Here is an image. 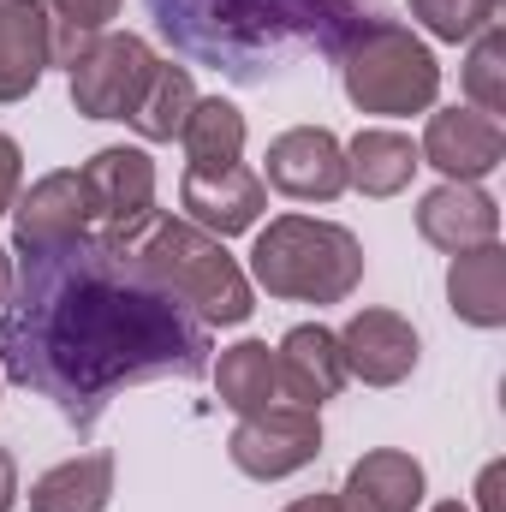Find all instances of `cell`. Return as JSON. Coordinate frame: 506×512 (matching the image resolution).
Listing matches in <instances>:
<instances>
[{
	"label": "cell",
	"instance_id": "6da1fadb",
	"mask_svg": "<svg viewBox=\"0 0 506 512\" xmlns=\"http://www.w3.org/2000/svg\"><path fill=\"white\" fill-rule=\"evenodd\" d=\"M18 256L0 310V376L42 393L78 435H90L126 387L209 376V322H197L131 245L78 233Z\"/></svg>",
	"mask_w": 506,
	"mask_h": 512
},
{
	"label": "cell",
	"instance_id": "7a4b0ae2",
	"mask_svg": "<svg viewBox=\"0 0 506 512\" xmlns=\"http://www.w3.org/2000/svg\"><path fill=\"white\" fill-rule=\"evenodd\" d=\"M143 6L173 54L221 72L227 84H268L304 48H328L334 30L358 18V0H143Z\"/></svg>",
	"mask_w": 506,
	"mask_h": 512
},
{
	"label": "cell",
	"instance_id": "3957f363",
	"mask_svg": "<svg viewBox=\"0 0 506 512\" xmlns=\"http://www.w3.org/2000/svg\"><path fill=\"white\" fill-rule=\"evenodd\" d=\"M322 54L340 66V84H346L352 108H364V114H393V120L399 114H429L435 96H441L435 54L399 18L358 12L352 24L334 30V42Z\"/></svg>",
	"mask_w": 506,
	"mask_h": 512
},
{
	"label": "cell",
	"instance_id": "277c9868",
	"mask_svg": "<svg viewBox=\"0 0 506 512\" xmlns=\"http://www.w3.org/2000/svg\"><path fill=\"white\" fill-rule=\"evenodd\" d=\"M131 251L149 262V274L209 328H239L256 310L245 268L227 256V245L203 227H191L185 215H149V227L131 239Z\"/></svg>",
	"mask_w": 506,
	"mask_h": 512
},
{
	"label": "cell",
	"instance_id": "5b68a950",
	"mask_svg": "<svg viewBox=\"0 0 506 512\" xmlns=\"http://www.w3.org/2000/svg\"><path fill=\"white\" fill-rule=\"evenodd\" d=\"M251 274L268 298L292 304H346L364 280V245L340 221L280 215L256 233Z\"/></svg>",
	"mask_w": 506,
	"mask_h": 512
},
{
	"label": "cell",
	"instance_id": "8992f818",
	"mask_svg": "<svg viewBox=\"0 0 506 512\" xmlns=\"http://www.w3.org/2000/svg\"><path fill=\"white\" fill-rule=\"evenodd\" d=\"M155 78V54L131 30H102L72 66V102L84 120H131Z\"/></svg>",
	"mask_w": 506,
	"mask_h": 512
},
{
	"label": "cell",
	"instance_id": "52a82bcc",
	"mask_svg": "<svg viewBox=\"0 0 506 512\" xmlns=\"http://www.w3.org/2000/svg\"><path fill=\"white\" fill-rule=\"evenodd\" d=\"M78 179H84V197H90V233L131 245L149 227V215H155V161L143 149L108 143L78 167Z\"/></svg>",
	"mask_w": 506,
	"mask_h": 512
},
{
	"label": "cell",
	"instance_id": "ba28073f",
	"mask_svg": "<svg viewBox=\"0 0 506 512\" xmlns=\"http://www.w3.org/2000/svg\"><path fill=\"white\" fill-rule=\"evenodd\" d=\"M227 453H233V465H239L245 477L280 483V477L304 471V465L322 453V423H316V411H304V405H274V411L239 417Z\"/></svg>",
	"mask_w": 506,
	"mask_h": 512
},
{
	"label": "cell",
	"instance_id": "9c48e42d",
	"mask_svg": "<svg viewBox=\"0 0 506 512\" xmlns=\"http://www.w3.org/2000/svg\"><path fill=\"white\" fill-rule=\"evenodd\" d=\"M292 203H334L346 191V143L322 126H292L268 143V179Z\"/></svg>",
	"mask_w": 506,
	"mask_h": 512
},
{
	"label": "cell",
	"instance_id": "30bf717a",
	"mask_svg": "<svg viewBox=\"0 0 506 512\" xmlns=\"http://www.w3.org/2000/svg\"><path fill=\"white\" fill-rule=\"evenodd\" d=\"M417 155H423V167L447 173V185H477L506 161V131L495 114L441 108V114H429V131H423Z\"/></svg>",
	"mask_w": 506,
	"mask_h": 512
},
{
	"label": "cell",
	"instance_id": "8fae6325",
	"mask_svg": "<svg viewBox=\"0 0 506 512\" xmlns=\"http://www.w3.org/2000/svg\"><path fill=\"white\" fill-rule=\"evenodd\" d=\"M179 203H185V221L215 233V239H233V233H251L268 209V185L256 179L245 161L221 167V173H191L185 167V185H179Z\"/></svg>",
	"mask_w": 506,
	"mask_h": 512
},
{
	"label": "cell",
	"instance_id": "7c38bea8",
	"mask_svg": "<svg viewBox=\"0 0 506 512\" xmlns=\"http://www.w3.org/2000/svg\"><path fill=\"white\" fill-rule=\"evenodd\" d=\"M340 352H346V376H358L370 387H399L423 358L417 328L399 310H358L340 334Z\"/></svg>",
	"mask_w": 506,
	"mask_h": 512
},
{
	"label": "cell",
	"instance_id": "4fadbf2b",
	"mask_svg": "<svg viewBox=\"0 0 506 512\" xmlns=\"http://www.w3.org/2000/svg\"><path fill=\"white\" fill-rule=\"evenodd\" d=\"M78 233H90V197H84L78 167L36 179V185L12 203V245H18V251L60 245V239H78Z\"/></svg>",
	"mask_w": 506,
	"mask_h": 512
},
{
	"label": "cell",
	"instance_id": "5bb4252c",
	"mask_svg": "<svg viewBox=\"0 0 506 512\" xmlns=\"http://www.w3.org/2000/svg\"><path fill=\"white\" fill-rule=\"evenodd\" d=\"M417 233L447 256L495 245V239H501V203H495L483 185H435V191L417 203Z\"/></svg>",
	"mask_w": 506,
	"mask_h": 512
},
{
	"label": "cell",
	"instance_id": "9a60e30c",
	"mask_svg": "<svg viewBox=\"0 0 506 512\" xmlns=\"http://www.w3.org/2000/svg\"><path fill=\"white\" fill-rule=\"evenodd\" d=\"M280 382H286V399L304 405V411H322V399H334L346 387V352H340V334L322 328V322H298L280 346Z\"/></svg>",
	"mask_w": 506,
	"mask_h": 512
},
{
	"label": "cell",
	"instance_id": "2e32d148",
	"mask_svg": "<svg viewBox=\"0 0 506 512\" xmlns=\"http://www.w3.org/2000/svg\"><path fill=\"white\" fill-rule=\"evenodd\" d=\"M48 66H54L48 6L42 0H0V102H24Z\"/></svg>",
	"mask_w": 506,
	"mask_h": 512
},
{
	"label": "cell",
	"instance_id": "e0dca14e",
	"mask_svg": "<svg viewBox=\"0 0 506 512\" xmlns=\"http://www.w3.org/2000/svg\"><path fill=\"white\" fill-rule=\"evenodd\" d=\"M340 501L352 512H417L423 501V465L399 447H376L346 471Z\"/></svg>",
	"mask_w": 506,
	"mask_h": 512
},
{
	"label": "cell",
	"instance_id": "ac0fdd59",
	"mask_svg": "<svg viewBox=\"0 0 506 512\" xmlns=\"http://www.w3.org/2000/svg\"><path fill=\"white\" fill-rule=\"evenodd\" d=\"M447 304L471 328H501L506 322V251H501V239L453 256V268H447Z\"/></svg>",
	"mask_w": 506,
	"mask_h": 512
},
{
	"label": "cell",
	"instance_id": "d6986e66",
	"mask_svg": "<svg viewBox=\"0 0 506 512\" xmlns=\"http://www.w3.org/2000/svg\"><path fill=\"white\" fill-rule=\"evenodd\" d=\"M209 376L221 387V405L239 411V417H256V411H274V405H292L286 399V382H280V358L262 346V340H239L221 352V364H209Z\"/></svg>",
	"mask_w": 506,
	"mask_h": 512
},
{
	"label": "cell",
	"instance_id": "ffe728a7",
	"mask_svg": "<svg viewBox=\"0 0 506 512\" xmlns=\"http://www.w3.org/2000/svg\"><path fill=\"white\" fill-rule=\"evenodd\" d=\"M417 167H423V155L405 131L370 126L346 143V185H358L364 197H399Z\"/></svg>",
	"mask_w": 506,
	"mask_h": 512
},
{
	"label": "cell",
	"instance_id": "44dd1931",
	"mask_svg": "<svg viewBox=\"0 0 506 512\" xmlns=\"http://www.w3.org/2000/svg\"><path fill=\"white\" fill-rule=\"evenodd\" d=\"M114 501V459L78 453L30 483V512H108Z\"/></svg>",
	"mask_w": 506,
	"mask_h": 512
},
{
	"label": "cell",
	"instance_id": "7402d4cb",
	"mask_svg": "<svg viewBox=\"0 0 506 512\" xmlns=\"http://www.w3.org/2000/svg\"><path fill=\"white\" fill-rule=\"evenodd\" d=\"M203 96H197V84H191V72L185 66H173V60H155V78H149V90H143V102L131 108L126 126L143 137V143H173L185 120H191V108H197Z\"/></svg>",
	"mask_w": 506,
	"mask_h": 512
},
{
	"label": "cell",
	"instance_id": "603a6c76",
	"mask_svg": "<svg viewBox=\"0 0 506 512\" xmlns=\"http://www.w3.org/2000/svg\"><path fill=\"white\" fill-rule=\"evenodd\" d=\"M179 143H185L191 173H221V167L245 161V114H239L233 102L209 96V102L191 108V120H185V131H179Z\"/></svg>",
	"mask_w": 506,
	"mask_h": 512
},
{
	"label": "cell",
	"instance_id": "cb8c5ba5",
	"mask_svg": "<svg viewBox=\"0 0 506 512\" xmlns=\"http://www.w3.org/2000/svg\"><path fill=\"white\" fill-rule=\"evenodd\" d=\"M48 6V42H54V66H78V54L120 18V0H42Z\"/></svg>",
	"mask_w": 506,
	"mask_h": 512
},
{
	"label": "cell",
	"instance_id": "d4e9b609",
	"mask_svg": "<svg viewBox=\"0 0 506 512\" xmlns=\"http://www.w3.org/2000/svg\"><path fill=\"white\" fill-rule=\"evenodd\" d=\"M465 96H471V108L477 114H506V30L501 18L495 24H483L477 36H471V60H465Z\"/></svg>",
	"mask_w": 506,
	"mask_h": 512
},
{
	"label": "cell",
	"instance_id": "484cf974",
	"mask_svg": "<svg viewBox=\"0 0 506 512\" xmlns=\"http://www.w3.org/2000/svg\"><path fill=\"white\" fill-rule=\"evenodd\" d=\"M411 18L435 42H471L483 24L501 18V0H411Z\"/></svg>",
	"mask_w": 506,
	"mask_h": 512
},
{
	"label": "cell",
	"instance_id": "4316f807",
	"mask_svg": "<svg viewBox=\"0 0 506 512\" xmlns=\"http://www.w3.org/2000/svg\"><path fill=\"white\" fill-rule=\"evenodd\" d=\"M18 179H24V155H18V143L0 131V215H12V203H18Z\"/></svg>",
	"mask_w": 506,
	"mask_h": 512
},
{
	"label": "cell",
	"instance_id": "83f0119b",
	"mask_svg": "<svg viewBox=\"0 0 506 512\" xmlns=\"http://www.w3.org/2000/svg\"><path fill=\"white\" fill-rule=\"evenodd\" d=\"M18 507V465H12V453L0 447V512Z\"/></svg>",
	"mask_w": 506,
	"mask_h": 512
},
{
	"label": "cell",
	"instance_id": "f1b7e54d",
	"mask_svg": "<svg viewBox=\"0 0 506 512\" xmlns=\"http://www.w3.org/2000/svg\"><path fill=\"white\" fill-rule=\"evenodd\" d=\"M501 465H489V471H483V483H477V507L483 512H501Z\"/></svg>",
	"mask_w": 506,
	"mask_h": 512
},
{
	"label": "cell",
	"instance_id": "f546056e",
	"mask_svg": "<svg viewBox=\"0 0 506 512\" xmlns=\"http://www.w3.org/2000/svg\"><path fill=\"white\" fill-rule=\"evenodd\" d=\"M286 512H352L340 495H304V501H292Z\"/></svg>",
	"mask_w": 506,
	"mask_h": 512
},
{
	"label": "cell",
	"instance_id": "4dcf8cb0",
	"mask_svg": "<svg viewBox=\"0 0 506 512\" xmlns=\"http://www.w3.org/2000/svg\"><path fill=\"white\" fill-rule=\"evenodd\" d=\"M12 280H18V268H12V256L0 251V310H6V298H12Z\"/></svg>",
	"mask_w": 506,
	"mask_h": 512
},
{
	"label": "cell",
	"instance_id": "1f68e13d",
	"mask_svg": "<svg viewBox=\"0 0 506 512\" xmlns=\"http://www.w3.org/2000/svg\"><path fill=\"white\" fill-rule=\"evenodd\" d=\"M435 512H471V507H465V501H441Z\"/></svg>",
	"mask_w": 506,
	"mask_h": 512
}]
</instances>
